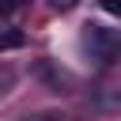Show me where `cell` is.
<instances>
[{
	"label": "cell",
	"mask_w": 121,
	"mask_h": 121,
	"mask_svg": "<svg viewBox=\"0 0 121 121\" xmlns=\"http://www.w3.org/2000/svg\"><path fill=\"white\" fill-rule=\"evenodd\" d=\"M0 8L4 11H15V8H23V0H0Z\"/></svg>",
	"instance_id": "5b68a950"
},
{
	"label": "cell",
	"mask_w": 121,
	"mask_h": 121,
	"mask_svg": "<svg viewBox=\"0 0 121 121\" xmlns=\"http://www.w3.org/2000/svg\"><path fill=\"white\" fill-rule=\"evenodd\" d=\"M83 45H87V49H91V57H95V60H102V64L121 60V30H110V26H87Z\"/></svg>",
	"instance_id": "6da1fadb"
},
{
	"label": "cell",
	"mask_w": 121,
	"mask_h": 121,
	"mask_svg": "<svg viewBox=\"0 0 121 121\" xmlns=\"http://www.w3.org/2000/svg\"><path fill=\"white\" fill-rule=\"evenodd\" d=\"M19 42H23V34H15V30H11V34H0V49H11V45H19Z\"/></svg>",
	"instance_id": "7a4b0ae2"
},
{
	"label": "cell",
	"mask_w": 121,
	"mask_h": 121,
	"mask_svg": "<svg viewBox=\"0 0 121 121\" xmlns=\"http://www.w3.org/2000/svg\"><path fill=\"white\" fill-rule=\"evenodd\" d=\"M45 4H49L53 11H72V8L79 4V0H45Z\"/></svg>",
	"instance_id": "3957f363"
},
{
	"label": "cell",
	"mask_w": 121,
	"mask_h": 121,
	"mask_svg": "<svg viewBox=\"0 0 121 121\" xmlns=\"http://www.w3.org/2000/svg\"><path fill=\"white\" fill-rule=\"evenodd\" d=\"M34 121H57V117H34Z\"/></svg>",
	"instance_id": "8992f818"
},
{
	"label": "cell",
	"mask_w": 121,
	"mask_h": 121,
	"mask_svg": "<svg viewBox=\"0 0 121 121\" xmlns=\"http://www.w3.org/2000/svg\"><path fill=\"white\" fill-rule=\"evenodd\" d=\"M102 8H106L110 15H121V0H102Z\"/></svg>",
	"instance_id": "277c9868"
}]
</instances>
